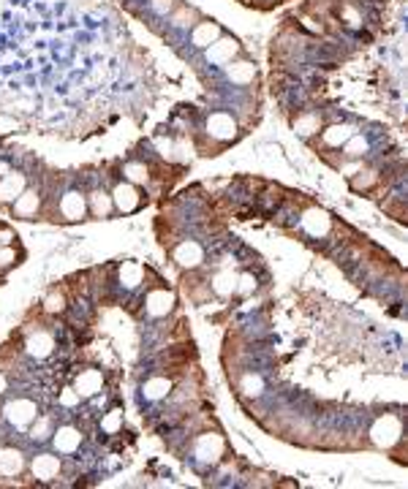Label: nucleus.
I'll list each match as a JSON object with an SVG mask.
<instances>
[{
	"instance_id": "nucleus-1",
	"label": "nucleus",
	"mask_w": 408,
	"mask_h": 489,
	"mask_svg": "<svg viewBox=\"0 0 408 489\" xmlns=\"http://www.w3.org/2000/svg\"><path fill=\"white\" fill-rule=\"evenodd\" d=\"M201 52H204V63L216 66V69H224L226 63H232L240 54V41L232 38V36H221V38H216L208 49H201Z\"/></svg>"
},
{
	"instance_id": "nucleus-2",
	"label": "nucleus",
	"mask_w": 408,
	"mask_h": 489,
	"mask_svg": "<svg viewBox=\"0 0 408 489\" xmlns=\"http://www.w3.org/2000/svg\"><path fill=\"white\" fill-rule=\"evenodd\" d=\"M58 215L61 221L66 224H77L87 215V196L79 191V188H69L61 193V201H58Z\"/></svg>"
},
{
	"instance_id": "nucleus-3",
	"label": "nucleus",
	"mask_w": 408,
	"mask_h": 489,
	"mask_svg": "<svg viewBox=\"0 0 408 489\" xmlns=\"http://www.w3.org/2000/svg\"><path fill=\"white\" fill-rule=\"evenodd\" d=\"M4 416H6V421H9L14 429H28V427L36 421L38 408H36V403L28 400V397H14V400L6 403Z\"/></svg>"
},
{
	"instance_id": "nucleus-4",
	"label": "nucleus",
	"mask_w": 408,
	"mask_h": 489,
	"mask_svg": "<svg viewBox=\"0 0 408 489\" xmlns=\"http://www.w3.org/2000/svg\"><path fill=\"white\" fill-rule=\"evenodd\" d=\"M224 449H226V444H224L221 435H216V432H204V435H199L196 444H193V457H196V462H201V465H216V462L224 457Z\"/></svg>"
},
{
	"instance_id": "nucleus-5",
	"label": "nucleus",
	"mask_w": 408,
	"mask_h": 489,
	"mask_svg": "<svg viewBox=\"0 0 408 489\" xmlns=\"http://www.w3.org/2000/svg\"><path fill=\"white\" fill-rule=\"evenodd\" d=\"M142 201H144V196H142L139 185H131L128 180H123V183H118V185L112 188V204H115V209L123 212V215L136 212V209L142 207Z\"/></svg>"
},
{
	"instance_id": "nucleus-6",
	"label": "nucleus",
	"mask_w": 408,
	"mask_h": 489,
	"mask_svg": "<svg viewBox=\"0 0 408 489\" xmlns=\"http://www.w3.org/2000/svg\"><path fill=\"white\" fill-rule=\"evenodd\" d=\"M101 389H104V372L95 370V367H85L77 372L74 378V392L82 397V400H93L101 395Z\"/></svg>"
},
{
	"instance_id": "nucleus-7",
	"label": "nucleus",
	"mask_w": 408,
	"mask_h": 489,
	"mask_svg": "<svg viewBox=\"0 0 408 489\" xmlns=\"http://www.w3.org/2000/svg\"><path fill=\"white\" fill-rule=\"evenodd\" d=\"M400 435H403V427H400V419L397 416H384L373 424L371 429V441L381 449H389L400 441Z\"/></svg>"
},
{
	"instance_id": "nucleus-8",
	"label": "nucleus",
	"mask_w": 408,
	"mask_h": 489,
	"mask_svg": "<svg viewBox=\"0 0 408 489\" xmlns=\"http://www.w3.org/2000/svg\"><path fill=\"white\" fill-rule=\"evenodd\" d=\"M204 131L216 142H232L237 136V120L229 112H213L204 120Z\"/></svg>"
},
{
	"instance_id": "nucleus-9",
	"label": "nucleus",
	"mask_w": 408,
	"mask_h": 489,
	"mask_svg": "<svg viewBox=\"0 0 408 489\" xmlns=\"http://www.w3.org/2000/svg\"><path fill=\"white\" fill-rule=\"evenodd\" d=\"M49 441H53L58 454H74L82 446V432L74 424H61V427H55L53 438H49Z\"/></svg>"
},
{
	"instance_id": "nucleus-10",
	"label": "nucleus",
	"mask_w": 408,
	"mask_h": 489,
	"mask_svg": "<svg viewBox=\"0 0 408 489\" xmlns=\"http://www.w3.org/2000/svg\"><path fill=\"white\" fill-rule=\"evenodd\" d=\"M25 354L30 359H49L55 354V335L46 330H36L25 340Z\"/></svg>"
},
{
	"instance_id": "nucleus-11",
	"label": "nucleus",
	"mask_w": 408,
	"mask_h": 489,
	"mask_svg": "<svg viewBox=\"0 0 408 489\" xmlns=\"http://www.w3.org/2000/svg\"><path fill=\"white\" fill-rule=\"evenodd\" d=\"M61 468H63L61 465V457L53 454V452H41V454H36L30 460V473L38 481H53V478H58L61 476Z\"/></svg>"
},
{
	"instance_id": "nucleus-12",
	"label": "nucleus",
	"mask_w": 408,
	"mask_h": 489,
	"mask_svg": "<svg viewBox=\"0 0 408 489\" xmlns=\"http://www.w3.org/2000/svg\"><path fill=\"white\" fill-rule=\"evenodd\" d=\"M224 36V30H221V25L218 22H213V20H199L193 28H191V46L193 49H208L216 38H221Z\"/></svg>"
},
{
	"instance_id": "nucleus-13",
	"label": "nucleus",
	"mask_w": 408,
	"mask_h": 489,
	"mask_svg": "<svg viewBox=\"0 0 408 489\" xmlns=\"http://www.w3.org/2000/svg\"><path fill=\"white\" fill-rule=\"evenodd\" d=\"M12 209H14V215L20 217V221H33V217L38 215V209H41V191L38 188H25L14 199Z\"/></svg>"
},
{
	"instance_id": "nucleus-14",
	"label": "nucleus",
	"mask_w": 408,
	"mask_h": 489,
	"mask_svg": "<svg viewBox=\"0 0 408 489\" xmlns=\"http://www.w3.org/2000/svg\"><path fill=\"white\" fill-rule=\"evenodd\" d=\"M28 188V177L25 172L9 169L4 177H0V204H14V199Z\"/></svg>"
},
{
	"instance_id": "nucleus-15",
	"label": "nucleus",
	"mask_w": 408,
	"mask_h": 489,
	"mask_svg": "<svg viewBox=\"0 0 408 489\" xmlns=\"http://www.w3.org/2000/svg\"><path fill=\"white\" fill-rule=\"evenodd\" d=\"M224 77H226V82H232L237 87H248V85H253V79H257V63L232 61L224 66Z\"/></svg>"
},
{
	"instance_id": "nucleus-16",
	"label": "nucleus",
	"mask_w": 408,
	"mask_h": 489,
	"mask_svg": "<svg viewBox=\"0 0 408 489\" xmlns=\"http://www.w3.org/2000/svg\"><path fill=\"white\" fill-rule=\"evenodd\" d=\"M28 468V460L20 449L14 446H0V476L4 478H14Z\"/></svg>"
},
{
	"instance_id": "nucleus-17",
	"label": "nucleus",
	"mask_w": 408,
	"mask_h": 489,
	"mask_svg": "<svg viewBox=\"0 0 408 489\" xmlns=\"http://www.w3.org/2000/svg\"><path fill=\"white\" fill-rule=\"evenodd\" d=\"M302 229L308 232L311 237H327L330 234V229H332V221H330V215L324 212V209H308L302 215Z\"/></svg>"
},
{
	"instance_id": "nucleus-18",
	"label": "nucleus",
	"mask_w": 408,
	"mask_h": 489,
	"mask_svg": "<svg viewBox=\"0 0 408 489\" xmlns=\"http://www.w3.org/2000/svg\"><path fill=\"white\" fill-rule=\"evenodd\" d=\"M172 307H175V294L167 291V289H156V291H150V294L144 297V310H147L150 315H156V318L172 313Z\"/></svg>"
},
{
	"instance_id": "nucleus-19",
	"label": "nucleus",
	"mask_w": 408,
	"mask_h": 489,
	"mask_svg": "<svg viewBox=\"0 0 408 489\" xmlns=\"http://www.w3.org/2000/svg\"><path fill=\"white\" fill-rule=\"evenodd\" d=\"M175 261H177L183 269H196V266L204 261V248H201L199 242H193V240H185V242L177 245Z\"/></svg>"
},
{
	"instance_id": "nucleus-20",
	"label": "nucleus",
	"mask_w": 408,
	"mask_h": 489,
	"mask_svg": "<svg viewBox=\"0 0 408 489\" xmlns=\"http://www.w3.org/2000/svg\"><path fill=\"white\" fill-rule=\"evenodd\" d=\"M112 209H115V204H112V193H110V191H104V188H93V191L87 193V212H90L93 217H110Z\"/></svg>"
},
{
	"instance_id": "nucleus-21",
	"label": "nucleus",
	"mask_w": 408,
	"mask_h": 489,
	"mask_svg": "<svg viewBox=\"0 0 408 489\" xmlns=\"http://www.w3.org/2000/svg\"><path fill=\"white\" fill-rule=\"evenodd\" d=\"M354 134H356V128H354L351 123H332V126H327V128L322 131V144L338 150V147H343Z\"/></svg>"
},
{
	"instance_id": "nucleus-22",
	"label": "nucleus",
	"mask_w": 408,
	"mask_h": 489,
	"mask_svg": "<svg viewBox=\"0 0 408 489\" xmlns=\"http://www.w3.org/2000/svg\"><path fill=\"white\" fill-rule=\"evenodd\" d=\"M294 131L302 136V139H311L314 134L322 131V115L319 112H311V109H305L294 118Z\"/></svg>"
},
{
	"instance_id": "nucleus-23",
	"label": "nucleus",
	"mask_w": 408,
	"mask_h": 489,
	"mask_svg": "<svg viewBox=\"0 0 408 489\" xmlns=\"http://www.w3.org/2000/svg\"><path fill=\"white\" fill-rule=\"evenodd\" d=\"M167 20H169V28H172V30L188 33V30L199 22V14H196L191 6H185V4H177V6H175V12H172Z\"/></svg>"
},
{
	"instance_id": "nucleus-24",
	"label": "nucleus",
	"mask_w": 408,
	"mask_h": 489,
	"mask_svg": "<svg viewBox=\"0 0 408 489\" xmlns=\"http://www.w3.org/2000/svg\"><path fill=\"white\" fill-rule=\"evenodd\" d=\"M142 395L147 400H152V403H156V400H167L172 395V380L169 378H150V380H144Z\"/></svg>"
},
{
	"instance_id": "nucleus-25",
	"label": "nucleus",
	"mask_w": 408,
	"mask_h": 489,
	"mask_svg": "<svg viewBox=\"0 0 408 489\" xmlns=\"http://www.w3.org/2000/svg\"><path fill=\"white\" fill-rule=\"evenodd\" d=\"M210 286H213V291H216L218 297H232V294L237 291V272H232V269L216 272L213 281H210Z\"/></svg>"
},
{
	"instance_id": "nucleus-26",
	"label": "nucleus",
	"mask_w": 408,
	"mask_h": 489,
	"mask_svg": "<svg viewBox=\"0 0 408 489\" xmlns=\"http://www.w3.org/2000/svg\"><path fill=\"white\" fill-rule=\"evenodd\" d=\"M28 429H30L33 444H46L55 432V421H53V416H36V421Z\"/></svg>"
},
{
	"instance_id": "nucleus-27",
	"label": "nucleus",
	"mask_w": 408,
	"mask_h": 489,
	"mask_svg": "<svg viewBox=\"0 0 408 489\" xmlns=\"http://www.w3.org/2000/svg\"><path fill=\"white\" fill-rule=\"evenodd\" d=\"M123 177L131 183V185H147L150 183V169L144 167L142 160H128L123 167Z\"/></svg>"
},
{
	"instance_id": "nucleus-28",
	"label": "nucleus",
	"mask_w": 408,
	"mask_h": 489,
	"mask_svg": "<svg viewBox=\"0 0 408 489\" xmlns=\"http://www.w3.org/2000/svg\"><path fill=\"white\" fill-rule=\"evenodd\" d=\"M142 278H144V272H142V266H139L136 261H126V264L120 266V286L136 289V286L142 283Z\"/></svg>"
},
{
	"instance_id": "nucleus-29",
	"label": "nucleus",
	"mask_w": 408,
	"mask_h": 489,
	"mask_svg": "<svg viewBox=\"0 0 408 489\" xmlns=\"http://www.w3.org/2000/svg\"><path fill=\"white\" fill-rule=\"evenodd\" d=\"M368 152V139L363 134H354L346 144H343V155L346 158H363Z\"/></svg>"
},
{
	"instance_id": "nucleus-30",
	"label": "nucleus",
	"mask_w": 408,
	"mask_h": 489,
	"mask_svg": "<svg viewBox=\"0 0 408 489\" xmlns=\"http://www.w3.org/2000/svg\"><path fill=\"white\" fill-rule=\"evenodd\" d=\"M69 302H66V294L63 291H53L46 299H44V313L49 315H58V313H66Z\"/></svg>"
},
{
	"instance_id": "nucleus-31",
	"label": "nucleus",
	"mask_w": 408,
	"mask_h": 489,
	"mask_svg": "<svg viewBox=\"0 0 408 489\" xmlns=\"http://www.w3.org/2000/svg\"><path fill=\"white\" fill-rule=\"evenodd\" d=\"M147 6H150V12L156 14L159 20H167L175 12L177 0H147Z\"/></svg>"
},
{
	"instance_id": "nucleus-32",
	"label": "nucleus",
	"mask_w": 408,
	"mask_h": 489,
	"mask_svg": "<svg viewBox=\"0 0 408 489\" xmlns=\"http://www.w3.org/2000/svg\"><path fill=\"white\" fill-rule=\"evenodd\" d=\"M242 392H245V395H262V392H265V380H262V375L248 372V375L242 378Z\"/></svg>"
},
{
	"instance_id": "nucleus-33",
	"label": "nucleus",
	"mask_w": 408,
	"mask_h": 489,
	"mask_svg": "<svg viewBox=\"0 0 408 489\" xmlns=\"http://www.w3.org/2000/svg\"><path fill=\"white\" fill-rule=\"evenodd\" d=\"M14 264H17V250L9 248V245H0V272L14 266Z\"/></svg>"
},
{
	"instance_id": "nucleus-34",
	"label": "nucleus",
	"mask_w": 408,
	"mask_h": 489,
	"mask_svg": "<svg viewBox=\"0 0 408 489\" xmlns=\"http://www.w3.org/2000/svg\"><path fill=\"white\" fill-rule=\"evenodd\" d=\"M79 400H82V397L74 392V387H69V389H63V392H61L58 405H61V408H77V405H79Z\"/></svg>"
},
{
	"instance_id": "nucleus-35",
	"label": "nucleus",
	"mask_w": 408,
	"mask_h": 489,
	"mask_svg": "<svg viewBox=\"0 0 408 489\" xmlns=\"http://www.w3.org/2000/svg\"><path fill=\"white\" fill-rule=\"evenodd\" d=\"M257 289V278L253 275H237V291L234 294H250Z\"/></svg>"
},
{
	"instance_id": "nucleus-36",
	"label": "nucleus",
	"mask_w": 408,
	"mask_h": 489,
	"mask_svg": "<svg viewBox=\"0 0 408 489\" xmlns=\"http://www.w3.org/2000/svg\"><path fill=\"white\" fill-rule=\"evenodd\" d=\"M101 427H104L107 432H115V429L120 427V413H118V411H112L104 421H101Z\"/></svg>"
},
{
	"instance_id": "nucleus-37",
	"label": "nucleus",
	"mask_w": 408,
	"mask_h": 489,
	"mask_svg": "<svg viewBox=\"0 0 408 489\" xmlns=\"http://www.w3.org/2000/svg\"><path fill=\"white\" fill-rule=\"evenodd\" d=\"M6 389H9V380H6V375H4V372H0V397L6 395Z\"/></svg>"
}]
</instances>
